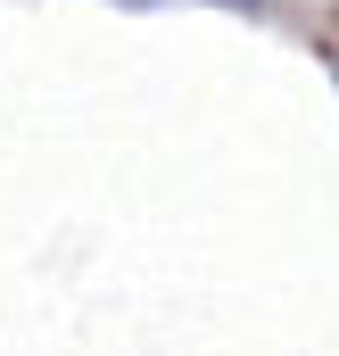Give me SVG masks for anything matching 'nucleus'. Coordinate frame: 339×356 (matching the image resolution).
<instances>
[{"label": "nucleus", "instance_id": "obj_1", "mask_svg": "<svg viewBox=\"0 0 339 356\" xmlns=\"http://www.w3.org/2000/svg\"><path fill=\"white\" fill-rule=\"evenodd\" d=\"M207 8H256V0H207Z\"/></svg>", "mask_w": 339, "mask_h": 356}]
</instances>
